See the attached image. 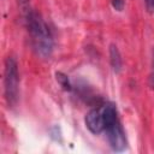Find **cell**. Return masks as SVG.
I'll return each mask as SVG.
<instances>
[{"label":"cell","mask_w":154,"mask_h":154,"mask_svg":"<svg viewBox=\"0 0 154 154\" xmlns=\"http://www.w3.org/2000/svg\"><path fill=\"white\" fill-rule=\"evenodd\" d=\"M18 85H19V75L18 65L13 57H7L5 60L4 69V90L5 99L10 107L14 106L18 100Z\"/></svg>","instance_id":"2"},{"label":"cell","mask_w":154,"mask_h":154,"mask_svg":"<svg viewBox=\"0 0 154 154\" xmlns=\"http://www.w3.org/2000/svg\"><path fill=\"white\" fill-rule=\"evenodd\" d=\"M149 87L154 89V49H153V57H152V70L149 75Z\"/></svg>","instance_id":"8"},{"label":"cell","mask_w":154,"mask_h":154,"mask_svg":"<svg viewBox=\"0 0 154 154\" xmlns=\"http://www.w3.org/2000/svg\"><path fill=\"white\" fill-rule=\"evenodd\" d=\"M55 77H57L58 83L63 87L64 90L70 91V90L72 89V85H71V83H70V79H69V77H67L66 75H64L63 72H57V73H55Z\"/></svg>","instance_id":"6"},{"label":"cell","mask_w":154,"mask_h":154,"mask_svg":"<svg viewBox=\"0 0 154 154\" xmlns=\"http://www.w3.org/2000/svg\"><path fill=\"white\" fill-rule=\"evenodd\" d=\"M85 126L93 134H100L105 130V119L101 111V107L90 109L85 116Z\"/></svg>","instance_id":"4"},{"label":"cell","mask_w":154,"mask_h":154,"mask_svg":"<svg viewBox=\"0 0 154 154\" xmlns=\"http://www.w3.org/2000/svg\"><path fill=\"white\" fill-rule=\"evenodd\" d=\"M105 132H106L108 143L112 147V149H114L117 152H122L126 148L128 141H126L125 131L119 122V118L108 123L105 128Z\"/></svg>","instance_id":"3"},{"label":"cell","mask_w":154,"mask_h":154,"mask_svg":"<svg viewBox=\"0 0 154 154\" xmlns=\"http://www.w3.org/2000/svg\"><path fill=\"white\" fill-rule=\"evenodd\" d=\"M109 61H111V66L113 69V71L116 73H118L120 70H122V65H123V61H122V57H120V53H119V49L117 46L114 45H111L109 47Z\"/></svg>","instance_id":"5"},{"label":"cell","mask_w":154,"mask_h":154,"mask_svg":"<svg viewBox=\"0 0 154 154\" xmlns=\"http://www.w3.org/2000/svg\"><path fill=\"white\" fill-rule=\"evenodd\" d=\"M18 5H19V8H20L24 17L32 10L30 7V0H18Z\"/></svg>","instance_id":"7"},{"label":"cell","mask_w":154,"mask_h":154,"mask_svg":"<svg viewBox=\"0 0 154 154\" xmlns=\"http://www.w3.org/2000/svg\"><path fill=\"white\" fill-rule=\"evenodd\" d=\"M24 18L34 51L43 59L49 58L53 52V36L49 26L35 10H31Z\"/></svg>","instance_id":"1"},{"label":"cell","mask_w":154,"mask_h":154,"mask_svg":"<svg viewBox=\"0 0 154 154\" xmlns=\"http://www.w3.org/2000/svg\"><path fill=\"white\" fill-rule=\"evenodd\" d=\"M146 1V6L150 12H154V0H144Z\"/></svg>","instance_id":"10"},{"label":"cell","mask_w":154,"mask_h":154,"mask_svg":"<svg viewBox=\"0 0 154 154\" xmlns=\"http://www.w3.org/2000/svg\"><path fill=\"white\" fill-rule=\"evenodd\" d=\"M124 5H125L124 0H112V6L117 11H122L124 8Z\"/></svg>","instance_id":"9"}]
</instances>
